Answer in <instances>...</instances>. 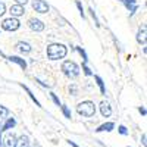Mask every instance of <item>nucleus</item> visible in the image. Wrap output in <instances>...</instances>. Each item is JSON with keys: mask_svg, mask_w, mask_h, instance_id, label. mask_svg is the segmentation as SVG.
Segmentation results:
<instances>
[{"mask_svg": "<svg viewBox=\"0 0 147 147\" xmlns=\"http://www.w3.org/2000/svg\"><path fill=\"white\" fill-rule=\"evenodd\" d=\"M25 13V9L22 5H12L10 6V15L12 16H21Z\"/></svg>", "mask_w": 147, "mask_h": 147, "instance_id": "8", "label": "nucleus"}, {"mask_svg": "<svg viewBox=\"0 0 147 147\" xmlns=\"http://www.w3.org/2000/svg\"><path fill=\"white\" fill-rule=\"evenodd\" d=\"M18 49L22 52V53H30L31 52V46L28 44V43H18Z\"/></svg>", "mask_w": 147, "mask_h": 147, "instance_id": "15", "label": "nucleus"}, {"mask_svg": "<svg viewBox=\"0 0 147 147\" xmlns=\"http://www.w3.org/2000/svg\"><path fill=\"white\" fill-rule=\"evenodd\" d=\"M19 25H21V22H19L16 18H7V19H5L3 24H2L3 30H6V31H16V30L19 28Z\"/></svg>", "mask_w": 147, "mask_h": 147, "instance_id": "4", "label": "nucleus"}, {"mask_svg": "<svg viewBox=\"0 0 147 147\" xmlns=\"http://www.w3.org/2000/svg\"><path fill=\"white\" fill-rule=\"evenodd\" d=\"M82 71H84V74H85V75H91V71H90V68L87 66V65H82Z\"/></svg>", "mask_w": 147, "mask_h": 147, "instance_id": "21", "label": "nucleus"}, {"mask_svg": "<svg viewBox=\"0 0 147 147\" xmlns=\"http://www.w3.org/2000/svg\"><path fill=\"white\" fill-rule=\"evenodd\" d=\"M146 35H147V27L146 25H141L138 32H137V41L140 44H146Z\"/></svg>", "mask_w": 147, "mask_h": 147, "instance_id": "9", "label": "nucleus"}, {"mask_svg": "<svg viewBox=\"0 0 147 147\" xmlns=\"http://www.w3.org/2000/svg\"><path fill=\"white\" fill-rule=\"evenodd\" d=\"M77 50H78V52H80V55L82 56V59H84V63H85V62H87V60H88V59H87V55H85V52L82 50L81 47H77Z\"/></svg>", "mask_w": 147, "mask_h": 147, "instance_id": "19", "label": "nucleus"}, {"mask_svg": "<svg viewBox=\"0 0 147 147\" xmlns=\"http://www.w3.org/2000/svg\"><path fill=\"white\" fill-rule=\"evenodd\" d=\"M52 99H53V102H55L57 106H60V102H59V99L56 97V94H53V93H52Z\"/></svg>", "mask_w": 147, "mask_h": 147, "instance_id": "24", "label": "nucleus"}, {"mask_svg": "<svg viewBox=\"0 0 147 147\" xmlns=\"http://www.w3.org/2000/svg\"><path fill=\"white\" fill-rule=\"evenodd\" d=\"M9 60H10V62H15V63H18V65H19L22 69H25V68H27V62H25L24 59L18 57V56H10V57H9Z\"/></svg>", "mask_w": 147, "mask_h": 147, "instance_id": "13", "label": "nucleus"}, {"mask_svg": "<svg viewBox=\"0 0 147 147\" xmlns=\"http://www.w3.org/2000/svg\"><path fill=\"white\" fill-rule=\"evenodd\" d=\"M32 9L38 13H47L49 12V6L44 0H32Z\"/></svg>", "mask_w": 147, "mask_h": 147, "instance_id": "5", "label": "nucleus"}, {"mask_svg": "<svg viewBox=\"0 0 147 147\" xmlns=\"http://www.w3.org/2000/svg\"><path fill=\"white\" fill-rule=\"evenodd\" d=\"M66 56V47L63 44H50L47 47V57L52 60L63 59Z\"/></svg>", "mask_w": 147, "mask_h": 147, "instance_id": "1", "label": "nucleus"}, {"mask_svg": "<svg viewBox=\"0 0 147 147\" xmlns=\"http://www.w3.org/2000/svg\"><path fill=\"white\" fill-rule=\"evenodd\" d=\"M96 81H97V85H99V87H100V91H102V94H105V93H106V88H105L103 80H102L100 77H96Z\"/></svg>", "mask_w": 147, "mask_h": 147, "instance_id": "16", "label": "nucleus"}, {"mask_svg": "<svg viewBox=\"0 0 147 147\" xmlns=\"http://www.w3.org/2000/svg\"><path fill=\"white\" fill-rule=\"evenodd\" d=\"M119 132L122 134V136H127V134H128V131H127V128H125L124 125H121V127H119Z\"/></svg>", "mask_w": 147, "mask_h": 147, "instance_id": "22", "label": "nucleus"}, {"mask_svg": "<svg viewBox=\"0 0 147 147\" xmlns=\"http://www.w3.org/2000/svg\"><path fill=\"white\" fill-rule=\"evenodd\" d=\"M7 115H9V110L3 106H0V119H5Z\"/></svg>", "mask_w": 147, "mask_h": 147, "instance_id": "18", "label": "nucleus"}, {"mask_svg": "<svg viewBox=\"0 0 147 147\" xmlns=\"http://www.w3.org/2000/svg\"><path fill=\"white\" fill-rule=\"evenodd\" d=\"M62 112H63V115H65L66 118H69V119H71V110H69L66 106H62Z\"/></svg>", "mask_w": 147, "mask_h": 147, "instance_id": "20", "label": "nucleus"}, {"mask_svg": "<svg viewBox=\"0 0 147 147\" xmlns=\"http://www.w3.org/2000/svg\"><path fill=\"white\" fill-rule=\"evenodd\" d=\"M100 112H102V115H103L105 118H107V116H110V113H112V107H110L109 103L103 102V103L100 105Z\"/></svg>", "mask_w": 147, "mask_h": 147, "instance_id": "12", "label": "nucleus"}, {"mask_svg": "<svg viewBox=\"0 0 147 147\" xmlns=\"http://www.w3.org/2000/svg\"><path fill=\"white\" fill-rule=\"evenodd\" d=\"M62 71H63V74H65L68 78H77L78 74H80L78 65L75 62H72V60H66V62H63Z\"/></svg>", "mask_w": 147, "mask_h": 147, "instance_id": "3", "label": "nucleus"}, {"mask_svg": "<svg viewBox=\"0 0 147 147\" xmlns=\"http://www.w3.org/2000/svg\"><path fill=\"white\" fill-rule=\"evenodd\" d=\"M28 25H30V28L32 31H37V32H40V31L44 30V24L40 19H35V18H32V19L28 21Z\"/></svg>", "mask_w": 147, "mask_h": 147, "instance_id": "6", "label": "nucleus"}, {"mask_svg": "<svg viewBox=\"0 0 147 147\" xmlns=\"http://www.w3.org/2000/svg\"><path fill=\"white\" fill-rule=\"evenodd\" d=\"M69 90H71L72 93H75V91H77V88H75V85H72V87H69Z\"/></svg>", "mask_w": 147, "mask_h": 147, "instance_id": "29", "label": "nucleus"}, {"mask_svg": "<svg viewBox=\"0 0 147 147\" xmlns=\"http://www.w3.org/2000/svg\"><path fill=\"white\" fill-rule=\"evenodd\" d=\"M146 134H143V137H141V143H143V146H146Z\"/></svg>", "mask_w": 147, "mask_h": 147, "instance_id": "26", "label": "nucleus"}, {"mask_svg": "<svg viewBox=\"0 0 147 147\" xmlns=\"http://www.w3.org/2000/svg\"><path fill=\"white\" fill-rule=\"evenodd\" d=\"M77 6H78V9L81 10V15H82V18H84V12H82V6H81V3L78 2V3H77Z\"/></svg>", "mask_w": 147, "mask_h": 147, "instance_id": "25", "label": "nucleus"}, {"mask_svg": "<svg viewBox=\"0 0 147 147\" xmlns=\"http://www.w3.org/2000/svg\"><path fill=\"white\" fill-rule=\"evenodd\" d=\"M22 87H24V90H25V91H27V93L30 94V97H31V99H32V100L35 102V105H37V106H41V105H40V102L35 99V96H34V94H32V93L30 91V88H28V87H25V85H22Z\"/></svg>", "mask_w": 147, "mask_h": 147, "instance_id": "17", "label": "nucleus"}, {"mask_svg": "<svg viewBox=\"0 0 147 147\" xmlns=\"http://www.w3.org/2000/svg\"><path fill=\"white\" fill-rule=\"evenodd\" d=\"M6 12V6L3 3H0V16H3V13Z\"/></svg>", "mask_w": 147, "mask_h": 147, "instance_id": "23", "label": "nucleus"}, {"mask_svg": "<svg viewBox=\"0 0 147 147\" xmlns=\"http://www.w3.org/2000/svg\"><path fill=\"white\" fill-rule=\"evenodd\" d=\"M16 143V136L15 134H7L5 137V140H2V146L3 147H15Z\"/></svg>", "mask_w": 147, "mask_h": 147, "instance_id": "7", "label": "nucleus"}, {"mask_svg": "<svg viewBox=\"0 0 147 147\" xmlns=\"http://www.w3.org/2000/svg\"><path fill=\"white\" fill-rule=\"evenodd\" d=\"M121 2L125 5V7L129 10V13H131V15L137 10V6H138V5H137V0H121Z\"/></svg>", "mask_w": 147, "mask_h": 147, "instance_id": "10", "label": "nucleus"}, {"mask_svg": "<svg viewBox=\"0 0 147 147\" xmlns=\"http://www.w3.org/2000/svg\"><path fill=\"white\" fill-rule=\"evenodd\" d=\"M15 147H30V138H28V136H21L19 138H16Z\"/></svg>", "mask_w": 147, "mask_h": 147, "instance_id": "11", "label": "nucleus"}, {"mask_svg": "<svg viewBox=\"0 0 147 147\" xmlns=\"http://www.w3.org/2000/svg\"><path fill=\"white\" fill-rule=\"evenodd\" d=\"M16 2H18V5H25L28 0H16Z\"/></svg>", "mask_w": 147, "mask_h": 147, "instance_id": "27", "label": "nucleus"}, {"mask_svg": "<svg viewBox=\"0 0 147 147\" xmlns=\"http://www.w3.org/2000/svg\"><path fill=\"white\" fill-rule=\"evenodd\" d=\"M113 127H115V125L112 124V122H107V124L100 125V127L97 128L96 131H97V132H102V131H112V129H113Z\"/></svg>", "mask_w": 147, "mask_h": 147, "instance_id": "14", "label": "nucleus"}, {"mask_svg": "<svg viewBox=\"0 0 147 147\" xmlns=\"http://www.w3.org/2000/svg\"><path fill=\"white\" fill-rule=\"evenodd\" d=\"M77 112L81 115V116H85V118H91V116H94V113H96V106H94V103L93 102H82V103H80L78 106H77Z\"/></svg>", "mask_w": 147, "mask_h": 147, "instance_id": "2", "label": "nucleus"}, {"mask_svg": "<svg viewBox=\"0 0 147 147\" xmlns=\"http://www.w3.org/2000/svg\"><path fill=\"white\" fill-rule=\"evenodd\" d=\"M138 110H140V113H141V115H146V109H144V107H140Z\"/></svg>", "mask_w": 147, "mask_h": 147, "instance_id": "28", "label": "nucleus"}]
</instances>
